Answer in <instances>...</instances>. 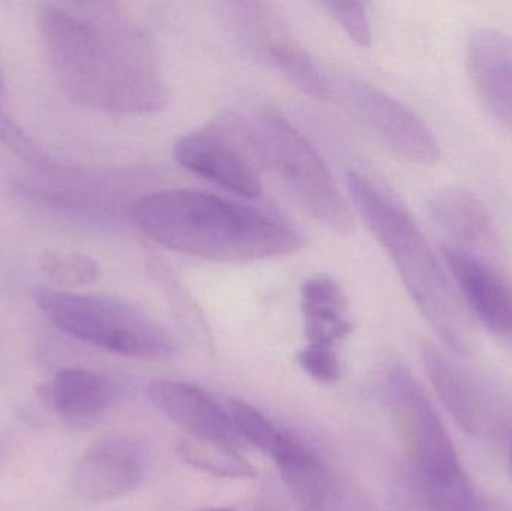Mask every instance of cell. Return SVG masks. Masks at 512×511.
Listing matches in <instances>:
<instances>
[{"label": "cell", "instance_id": "obj_1", "mask_svg": "<svg viewBox=\"0 0 512 511\" xmlns=\"http://www.w3.org/2000/svg\"><path fill=\"white\" fill-rule=\"evenodd\" d=\"M36 26L63 92L84 107L150 114L170 92L146 33L99 3L47 2Z\"/></svg>", "mask_w": 512, "mask_h": 511}, {"label": "cell", "instance_id": "obj_2", "mask_svg": "<svg viewBox=\"0 0 512 511\" xmlns=\"http://www.w3.org/2000/svg\"><path fill=\"white\" fill-rule=\"evenodd\" d=\"M137 227L164 248L218 263H254L300 251V231L276 213L197 189L144 195Z\"/></svg>", "mask_w": 512, "mask_h": 511}, {"label": "cell", "instance_id": "obj_3", "mask_svg": "<svg viewBox=\"0 0 512 511\" xmlns=\"http://www.w3.org/2000/svg\"><path fill=\"white\" fill-rule=\"evenodd\" d=\"M355 210L396 267L406 291L436 335L457 351L474 341L471 314L411 213L369 177L346 176Z\"/></svg>", "mask_w": 512, "mask_h": 511}, {"label": "cell", "instance_id": "obj_4", "mask_svg": "<svg viewBox=\"0 0 512 511\" xmlns=\"http://www.w3.org/2000/svg\"><path fill=\"white\" fill-rule=\"evenodd\" d=\"M387 393L408 452L400 511H486L447 429L411 372L394 368Z\"/></svg>", "mask_w": 512, "mask_h": 511}, {"label": "cell", "instance_id": "obj_5", "mask_svg": "<svg viewBox=\"0 0 512 511\" xmlns=\"http://www.w3.org/2000/svg\"><path fill=\"white\" fill-rule=\"evenodd\" d=\"M33 294L57 329L84 344L137 359H170L179 353L165 327L123 300L47 287Z\"/></svg>", "mask_w": 512, "mask_h": 511}, {"label": "cell", "instance_id": "obj_6", "mask_svg": "<svg viewBox=\"0 0 512 511\" xmlns=\"http://www.w3.org/2000/svg\"><path fill=\"white\" fill-rule=\"evenodd\" d=\"M262 144L307 212L339 234L354 230V213L312 141L279 113L261 119Z\"/></svg>", "mask_w": 512, "mask_h": 511}, {"label": "cell", "instance_id": "obj_7", "mask_svg": "<svg viewBox=\"0 0 512 511\" xmlns=\"http://www.w3.org/2000/svg\"><path fill=\"white\" fill-rule=\"evenodd\" d=\"M328 101L343 107L403 161L433 167L441 159V146L429 125L408 105L375 84L330 72Z\"/></svg>", "mask_w": 512, "mask_h": 511}, {"label": "cell", "instance_id": "obj_8", "mask_svg": "<svg viewBox=\"0 0 512 511\" xmlns=\"http://www.w3.org/2000/svg\"><path fill=\"white\" fill-rule=\"evenodd\" d=\"M174 158L191 173L246 200L264 191L259 167L267 156L261 135L237 120L183 135L174 146Z\"/></svg>", "mask_w": 512, "mask_h": 511}, {"label": "cell", "instance_id": "obj_9", "mask_svg": "<svg viewBox=\"0 0 512 511\" xmlns=\"http://www.w3.org/2000/svg\"><path fill=\"white\" fill-rule=\"evenodd\" d=\"M442 258L469 314L493 333H511L512 287L489 258L451 242L442 248Z\"/></svg>", "mask_w": 512, "mask_h": 511}, {"label": "cell", "instance_id": "obj_10", "mask_svg": "<svg viewBox=\"0 0 512 511\" xmlns=\"http://www.w3.org/2000/svg\"><path fill=\"white\" fill-rule=\"evenodd\" d=\"M146 468V452L138 441L108 435L81 456L72 473V486L84 500H114L137 488Z\"/></svg>", "mask_w": 512, "mask_h": 511}, {"label": "cell", "instance_id": "obj_11", "mask_svg": "<svg viewBox=\"0 0 512 511\" xmlns=\"http://www.w3.org/2000/svg\"><path fill=\"white\" fill-rule=\"evenodd\" d=\"M466 66L472 87L489 113L512 132V38L480 27L469 33Z\"/></svg>", "mask_w": 512, "mask_h": 511}, {"label": "cell", "instance_id": "obj_12", "mask_svg": "<svg viewBox=\"0 0 512 511\" xmlns=\"http://www.w3.org/2000/svg\"><path fill=\"white\" fill-rule=\"evenodd\" d=\"M149 398L171 422L189 437L219 441L237 447L240 435L221 405L200 387L180 381L158 380L150 383Z\"/></svg>", "mask_w": 512, "mask_h": 511}, {"label": "cell", "instance_id": "obj_13", "mask_svg": "<svg viewBox=\"0 0 512 511\" xmlns=\"http://www.w3.org/2000/svg\"><path fill=\"white\" fill-rule=\"evenodd\" d=\"M430 215L454 245L486 257L498 248V230L486 204L463 188H444L433 195Z\"/></svg>", "mask_w": 512, "mask_h": 511}, {"label": "cell", "instance_id": "obj_14", "mask_svg": "<svg viewBox=\"0 0 512 511\" xmlns=\"http://www.w3.org/2000/svg\"><path fill=\"white\" fill-rule=\"evenodd\" d=\"M300 299L307 344L336 347L352 332L348 297L336 279L310 276L301 285Z\"/></svg>", "mask_w": 512, "mask_h": 511}, {"label": "cell", "instance_id": "obj_15", "mask_svg": "<svg viewBox=\"0 0 512 511\" xmlns=\"http://www.w3.org/2000/svg\"><path fill=\"white\" fill-rule=\"evenodd\" d=\"M114 395L116 390L107 378L71 368L57 372L41 390L42 401L69 420H86L104 413L113 404Z\"/></svg>", "mask_w": 512, "mask_h": 511}, {"label": "cell", "instance_id": "obj_16", "mask_svg": "<svg viewBox=\"0 0 512 511\" xmlns=\"http://www.w3.org/2000/svg\"><path fill=\"white\" fill-rule=\"evenodd\" d=\"M255 53L259 59L270 63L300 92L328 101L330 71L319 65L312 54L292 39L288 27L264 42Z\"/></svg>", "mask_w": 512, "mask_h": 511}, {"label": "cell", "instance_id": "obj_17", "mask_svg": "<svg viewBox=\"0 0 512 511\" xmlns=\"http://www.w3.org/2000/svg\"><path fill=\"white\" fill-rule=\"evenodd\" d=\"M423 362L427 375L448 413L463 431L469 434L474 432L477 428V413H475L474 399L465 381L457 374L453 365L432 345L424 348Z\"/></svg>", "mask_w": 512, "mask_h": 511}, {"label": "cell", "instance_id": "obj_18", "mask_svg": "<svg viewBox=\"0 0 512 511\" xmlns=\"http://www.w3.org/2000/svg\"><path fill=\"white\" fill-rule=\"evenodd\" d=\"M230 417L240 437L270 456L276 465L289 461L306 447L280 431L270 419L248 402L231 401Z\"/></svg>", "mask_w": 512, "mask_h": 511}, {"label": "cell", "instance_id": "obj_19", "mask_svg": "<svg viewBox=\"0 0 512 511\" xmlns=\"http://www.w3.org/2000/svg\"><path fill=\"white\" fill-rule=\"evenodd\" d=\"M176 452L185 464L212 476L248 479L255 474L254 467L230 444L188 437L177 444Z\"/></svg>", "mask_w": 512, "mask_h": 511}, {"label": "cell", "instance_id": "obj_20", "mask_svg": "<svg viewBox=\"0 0 512 511\" xmlns=\"http://www.w3.org/2000/svg\"><path fill=\"white\" fill-rule=\"evenodd\" d=\"M39 266L48 281L57 288L81 287L95 281L99 275L98 263L81 254L44 251L39 258Z\"/></svg>", "mask_w": 512, "mask_h": 511}, {"label": "cell", "instance_id": "obj_21", "mask_svg": "<svg viewBox=\"0 0 512 511\" xmlns=\"http://www.w3.org/2000/svg\"><path fill=\"white\" fill-rule=\"evenodd\" d=\"M0 141H3L18 158L33 167L50 170L54 165L53 158L47 155V152L35 143V140L2 107H0Z\"/></svg>", "mask_w": 512, "mask_h": 511}, {"label": "cell", "instance_id": "obj_22", "mask_svg": "<svg viewBox=\"0 0 512 511\" xmlns=\"http://www.w3.org/2000/svg\"><path fill=\"white\" fill-rule=\"evenodd\" d=\"M325 8L355 44L360 47H369L372 44V24L363 3L337 0L325 2Z\"/></svg>", "mask_w": 512, "mask_h": 511}, {"label": "cell", "instance_id": "obj_23", "mask_svg": "<svg viewBox=\"0 0 512 511\" xmlns=\"http://www.w3.org/2000/svg\"><path fill=\"white\" fill-rule=\"evenodd\" d=\"M298 363L309 377L322 384L337 383L342 377V368H340L336 347L307 344L298 353Z\"/></svg>", "mask_w": 512, "mask_h": 511}, {"label": "cell", "instance_id": "obj_24", "mask_svg": "<svg viewBox=\"0 0 512 511\" xmlns=\"http://www.w3.org/2000/svg\"><path fill=\"white\" fill-rule=\"evenodd\" d=\"M254 511H309L277 473L259 491Z\"/></svg>", "mask_w": 512, "mask_h": 511}, {"label": "cell", "instance_id": "obj_25", "mask_svg": "<svg viewBox=\"0 0 512 511\" xmlns=\"http://www.w3.org/2000/svg\"><path fill=\"white\" fill-rule=\"evenodd\" d=\"M6 96V81L5 77H3L2 68H0V99L5 98Z\"/></svg>", "mask_w": 512, "mask_h": 511}, {"label": "cell", "instance_id": "obj_26", "mask_svg": "<svg viewBox=\"0 0 512 511\" xmlns=\"http://www.w3.org/2000/svg\"><path fill=\"white\" fill-rule=\"evenodd\" d=\"M510 465L512 470V431H511V440H510Z\"/></svg>", "mask_w": 512, "mask_h": 511}, {"label": "cell", "instance_id": "obj_27", "mask_svg": "<svg viewBox=\"0 0 512 511\" xmlns=\"http://www.w3.org/2000/svg\"><path fill=\"white\" fill-rule=\"evenodd\" d=\"M204 511H233L228 509L204 510Z\"/></svg>", "mask_w": 512, "mask_h": 511}]
</instances>
